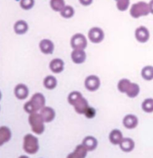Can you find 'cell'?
Listing matches in <instances>:
<instances>
[{"instance_id": "cell-1", "label": "cell", "mask_w": 153, "mask_h": 158, "mask_svg": "<svg viewBox=\"0 0 153 158\" xmlns=\"http://www.w3.org/2000/svg\"><path fill=\"white\" fill-rule=\"evenodd\" d=\"M68 102L74 106V109L78 114H85L86 109L89 107L88 101L83 97L81 92L73 91L68 95Z\"/></svg>"}, {"instance_id": "cell-2", "label": "cell", "mask_w": 153, "mask_h": 158, "mask_svg": "<svg viewBox=\"0 0 153 158\" xmlns=\"http://www.w3.org/2000/svg\"><path fill=\"white\" fill-rule=\"evenodd\" d=\"M45 106V97L41 93H36L31 97V100L23 106V109L29 114L37 112Z\"/></svg>"}, {"instance_id": "cell-3", "label": "cell", "mask_w": 153, "mask_h": 158, "mask_svg": "<svg viewBox=\"0 0 153 158\" xmlns=\"http://www.w3.org/2000/svg\"><path fill=\"white\" fill-rule=\"evenodd\" d=\"M29 123L31 126L33 132L38 135L43 134L44 131V121H43L40 113L34 112L30 114L29 116Z\"/></svg>"}, {"instance_id": "cell-4", "label": "cell", "mask_w": 153, "mask_h": 158, "mask_svg": "<svg viewBox=\"0 0 153 158\" xmlns=\"http://www.w3.org/2000/svg\"><path fill=\"white\" fill-rule=\"evenodd\" d=\"M23 148L27 154H29V155L36 154L39 148L38 138L32 134H27L24 135Z\"/></svg>"}, {"instance_id": "cell-5", "label": "cell", "mask_w": 153, "mask_h": 158, "mask_svg": "<svg viewBox=\"0 0 153 158\" xmlns=\"http://www.w3.org/2000/svg\"><path fill=\"white\" fill-rule=\"evenodd\" d=\"M150 14L149 4L146 2H138L132 4L130 9V16L134 19H139L142 16H147Z\"/></svg>"}, {"instance_id": "cell-6", "label": "cell", "mask_w": 153, "mask_h": 158, "mask_svg": "<svg viewBox=\"0 0 153 158\" xmlns=\"http://www.w3.org/2000/svg\"><path fill=\"white\" fill-rule=\"evenodd\" d=\"M70 45L74 49H85L87 46L86 38L82 34L73 35L70 40Z\"/></svg>"}, {"instance_id": "cell-7", "label": "cell", "mask_w": 153, "mask_h": 158, "mask_svg": "<svg viewBox=\"0 0 153 158\" xmlns=\"http://www.w3.org/2000/svg\"><path fill=\"white\" fill-rule=\"evenodd\" d=\"M88 37H89V40H90V42H92V43H101L105 38L104 31L99 27H93L90 29V31L88 33Z\"/></svg>"}, {"instance_id": "cell-8", "label": "cell", "mask_w": 153, "mask_h": 158, "mask_svg": "<svg viewBox=\"0 0 153 158\" xmlns=\"http://www.w3.org/2000/svg\"><path fill=\"white\" fill-rule=\"evenodd\" d=\"M101 85V81L96 75H89L85 81V86L89 91H95Z\"/></svg>"}, {"instance_id": "cell-9", "label": "cell", "mask_w": 153, "mask_h": 158, "mask_svg": "<svg viewBox=\"0 0 153 158\" xmlns=\"http://www.w3.org/2000/svg\"><path fill=\"white\" fill-rule=\"evenodd\" d=\"M135 37L136 40L140 43H147L150 39V33L146 27L141 26L136 29L135 31Z\"/></svg>"}, {"instance_id": "cell-10", "label": "cell", "mask_w": 153, "mask_h": 158, "mask_svg": "<svg viewBox=\"0 0 153 158\" xmlns=\"http://www.w3.org/2000/svg\"><path fill=\"white\" fill-rule=\"evenodd\" d=\"M40 115H42L43 121L46 123L51 122L55 120V110L49 106H44L40 110Z\"/></svg>"}, {"instance_id": "cell-11", "label": "cell", "mask_w": 153, "mask_h": 158, "mask_svg": "<svg viewBox=\"0 0 153 158\" xmlns=\"http://www.w3.org/2000/svg\"><path fill=\"white\" fill-rule=\"evenodd\" d=\"M14 95L19 100H25L29 95V88L23 84H19L14 88Z\"/></svg>"}, {"instance_id": "cell-12", "label": "cell", "mask_w": 153, "mask_h": 158, "mask_svg": "<svg viewBox=\"0 0 153 158\" xmlns=\"http://www.w3.org/2000/svg\"><path fill=\"white\" fill-rule=\"evenodd\" d=\"M39 49L44 55H51L55 49V44L51 40L45 39L39 42Z\"/></svg>"}, {"instance_id": "cell-13", "label": "cell", "mask_w": 153, "mask_h": 158, "mask_svg": "<svg viewBox=\"0 0 153 158\" xmlns=\"http://www.w3.org/2000/svg\"><path fill=\"white\" fill-rule=\"evenodd\" d=\"M71 59L74 63L80 64L85 61L86 54L84 51V49H74L71 53Z\"/></svg>"}, {"instance_id": "cell-14", "label": "cell", "mask_w": 153, "mask_h": 158, "mask_svg": "<svg viewBox=\"0 0 153 158\" xmlns=\"http://www.w3.org/2000/svg\"><path fill=\"white\" fill-rule=\"evenodd\" d=\"M123 125L126 129H134L138 125V118L134 115H127L123 119Z\"/></svg>"}, {"instance_id": "cell-15", "label": "cell", "mask_w": 153, "mask_h": 158, "mask_svg": "<svg viewBox=\"0 0 153 158\" xmlns=\"http://www.w3.org/2000/svg\"><path fill=\"white\" fill-rule=\"evenodd\" d=\"M64 63L61 59H54L49 63V69L55 74H60L64 70Z\"/></svg>"}, {"instance_id": "cell-16", "label": "cell", "mask_w": 153, "mask_h": 158, "mask_svg": "<svg viewBox=\"0 0 153 158\" xmlns=\"http://www.w3.org/2000/svg\"><path fill=\"white\" fill-rule=\"evenodd\" d=\"M87 152L88 150L85 148L83 144L79 145L76 147L75 150L74 151V152L70 153L69 155H68L69 158H85L87 155Z\"/></svg>"}, {"instance_id": "cell-17", "label": "cell", "mask_w": 153, "mask_h": 158, "mask_svg": "<svg viewBox=\"0 0 153 158\" xmlns=\"http://www.w3.org/2000/svg\"><path fill=\"white\" fill-rule=\"evenodd\" d=\"M82 144H83L85 147V148L88 150V152H92V151H94V150L97 147V146H98V141L96 140V138H95L94 136L88 135L86 137H85Z\"/></svg>"}, {"instance_id": "cell-18", "label": "cell", "mask_w": 153, "mask_h": 158, "mask_svg": "<svg viewBox=\"0 0 153 158\" xmlns=\"http://www.w3.org/2000/svg\"><path fill=\"white\" fill-rule=\"evenodd\" d=\"M120 147L124 152H130L135 147V142L130 138H123L122 142L120 143Z\"/></svg>"}, {"instance_id": "cell-19", "label": "cell", "mask_w": 153, "mask_h": 158, "mask_svg": "<svg viewBox=\"0 0 153 158\" xmlns=\"http://www.w3.org/2000/svg\"><path fill=\"white\" fill-rule=\"evenodd\" d=\"M109 139L110 141L113 145H120L123 140V135H122V131L118 129H115L111 131L109 135Z\"/></svg>"}, {"instance_id": "cell-20", "label": "cell", "mask_w": 153, "mask_h": 158, "mask_svg": "<svg viewBox=\"0 0 153 158\" xmlns=\"http://www.w3.org/2000/svg\"><path fill=\"white\" fill-rule=\"evenodd\" d=\"M11 131L7 127H0V146L8 142L11 139Z\"/></svg>"}, {"instance_id": "cell-21", "label": "cell", "mask_w": 153, "mask_h": 158, "mask_svg": "<svg viewBox=\"0 0 153 158\" xmlns=\"http://www.w3.org/2000/svg\"><path fill=\"white\" fill-rule=\"evenodd\" d=\"M29 29V25L24 20H19L14 25V30L17 35H24Z\"/></svg>"}, {"instance_id": "cell-22", "label": "cell", "mask_w": 153, "mask_h": 158, "mask_svg": "<svg viewBox=\"0 0 153 158\" xmlns=\"http://www.w3.org/2000/svg\"><path fill=\"white\" fill-rule=\"evenodd\" d=\"M57 85V80L53 75H48L43 80V86L48 89H54Z\"/></svg>"}, {"instance_id": "cell-23", "label": "cell", "mask_w": 153, "mask_h": 158, "mask_svg": "<svg viewBox=\"0 0 153 158\" xmlns=\"http://www.w3.org/2000/svg\"><path fill=\"white\" fill-rule=\"evenodd\" d=\"M139 92H140V87L136 83H130V86L126 92V94L128 97L135 98L138 95Z\"/></svg>"}, {"instance_id": "cell-24", "label": "cell", "mask_w": 153, "mask_h": 158, "mask_svg": "<svg viewBox=\"0 0 153 158\" xmlns=\"http://www.w3.org/2000/svg\"><path fill=\"white\" fill-rule=\"evenodd\" d=\"M142 77L145 81H152L153 80V66L151 65H147L145 66L142 69Z\"/></svg>"}, {"instance_id": "cell-25", "label": "cell", "mask_w": 153, "mask_h": 158, "mask_svg": "<svg viewBox=\"0 0 153 158\" xmlns=\"http://www.w3.org/2000/svg\"><path fill=\"white\" fill-rule=\"evenodd\" d=\"M50 7L55 12H61L65 7L64 0H50Z\"/></svg>"}, {"instance_id": "cell-26", "label": "cell", "mask_w": 153, "mask_h": 158, "mask_svg": "<svg viewBox=\"0 0 153 158\" xmlns=\"http://www.w3.org/2000/svg\"><path fill=\"white\" fill-rule=\"evenodd\" d=\"M142 108L146 113L153 112V99L148 98L146 99L142 104Z\"/></svg>"}, {"instance_id": "cell-27", "label": "cell", "mask_w": 153, "mask_h": 158, "mask_svg": "<svg viewBox=\"0 0 153 158\" xmlns=\"http://www.w3.org/2000/svg\"><path fill=\"white\" fill-rule=\"evenodd\" d=\"M130 82L129 80L127 79H122L118 82V85H117V88H118L119 91L122 92V93H126V90L128 89L129 86H130Z\"/></svg>"}, {"instance_id": "cell-28", "label": "cell", "mask_w": 153, "mask_h": 158, "mask_svg": "<svg viewBox=\"0 0 153 158\" xmlns=\"http://www.w3.org/2000/svg\"><path fill=\"white\" fill-rule=\"evenodd\" d=\"M75 15V9L71 6H65L63 10L60 12V15L64 19H70Z\"/></svg>"}, {"instance_id": "cell-29", "label": "cell", "mask_w": 153, "mask_h": 158, "mask_svg": "<svg viewBox=\"0 0 153 158\" xmlns=\"http://www.w3.org/2000/svg\"><path fill=\"white\" fill-rule=\"evenodd\" d=\"M130 5V0H119L116 2V8L120 11H126L129 8Z\"/></svg>"}, {"instance_id": "cell-30", "label": "cell", "mask_w": 153, "mask_h": 158, "mask_svg": "<svg viewBox=\"0 0 153 158\" xmlns=\"http://www.w3.org/2000/svg\"><path fill=\"white\" fill-rule=\"evenodd\" d=\"M35 5V0H20V7L24 10H29Z\"/></svg>"}, {"instance_id": "cell-31", "label": "cell", "mask_w": 153, "mask_h": 158, "mask_svg": "<svg viewBox=\"0 0 153 158\" xmlns=\"http://www.w3.org/2000/svg\"><path fill=\"white\" fill-rule=\"evenodd\" d=\"M95 115H96V110L91 106L88 107L85 110V115L88 119H92V118L95 117Z\"/></svg>"}, {"instance_id": "cell-32", "label": "cell", "mask_w": 153, "mask_h": 158, "mask_svg": "<svg viewBox=\"0 0 153 158\" xmlns=\"http://www.w3.org/2000/svg\"><path fill=\"white\" fill-rule=\"evenodd\" d=\"M79 1H80L81 5L85 6V7L90 5L93 2V0H79Z\"/></svg>"}, {"instance_id": "cell-33", "label": "cell", "mask_w": 153, "mask_h": 158, "mask_svg": "<svg viewBox=\"0 0 153 158\" xmlns=\"http://www.w3.org/2000/svg\"><path fill=\"white\" fill-rule=\"evenodd\" d=\"M149 4V9H150V13L153 15V0H151L150 3H148Z\"/></svg>"}, {"instance_id": "cell-34", "label": "cell", "mask_w": 153, "mask_h": 158, "mask_svg": "<svg viewBox=\"0 0 153 158\" xmlns=\"http://www.w3.org/2000/svg\"><path fill=\"white\" fill-rule=\"evenodd\" d=\"M115 1H116V2H117V1H119V0H115Z\"/></svg>"}]
</instances>
